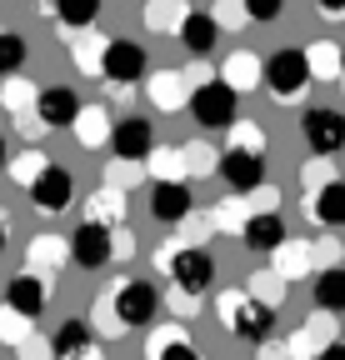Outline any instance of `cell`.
<instances>
[{"label":"cell","mask_w":345,"mask_h":360,"mask_svg":"<svg viewBox=\"0 0 345 360\" xmlns=\"http://www.w3.org/2000/svg\"><path fill=\"white\" fill-rule=\"evenodd\" d=\"M215 315L226 321V330H230L235 340L266 345V340L275 335V305L250 300L245 290H221V300H215Z\"/></svg>","instance_id":"obj_1"},{"label":"cell","mask_w":345,"mask_h":360,"mask_svg":"<svg viewBox=\"0 0 345 360\" xmlns=\"http://www.w3.org/2000/svg\"><path fill=\"white\" fill-rule=\"evenodd\" d=\"M155 265L170 270L176 290H185V295H205L215 285V260H210L205 245H160L155 250Z\"/></svg>","instance_id":"obj_2"},{"label":"cell","mask_w":345,"mask_h":360,"mask_svg":"<svg viewBox=\"0 0 345 360\" xmlns=\"http://www.w3.org/2000/svg\"><path fill=\"white\" fill-rule=\"evenodd\" d=\"M105 305H110V315H115V326L141 330V326H150V321H155V310H160V290H155L150 281H115V285H110V295H105Z\"/></svg>","instance_id":"obj_3"},{"label":"cell","mask_w":345,"mask_h":360,"mask_svg":"<svg viewBox=\"0 0 345 360\" xmlns=\"http://www.w3.org/2000/svg\"><path fill=\"white\" fill-rule=\"evenodd\" d=\"M261 85L275 96V105H290L300 90L311 85V70H306V51L295 45H280L271 60H261Z\"/></svg>","instance_id":"obj_4"},{"label":"cell","mask_w":345,"mask_h":360,"mask_svg":"<svg viewBox=\"0 0 345 360\" xmlns=\"http://www.w3.org/2000/svg\"><path fill=\"white\" fill-rule=\"evenodd\" d=\"M185 105H190V115H195L200 130H226L235 120V110H240V96H235L226 80H200L190 96H185Z\"/></svg>","instance_id":"obj_5"},{"label":"cell","mask_w":345,"mask_h":360,"mask_svg":"<svg viewBox=\"0 0 345 360\" xmlns=\"http://www.w3.org/2000/svg\"><path fill=\"white\" fill-rule=\"evenodd\" d=\"M65 245H70V265H80V270H105V265L115 260V225L80 220Z\"/></svg>","instance_id":"obj_6"},{"label":"cell","mask_w":345,"mask_h":360,"mask_svg":"<svg viewBox=\"0 0 345 360\" xmlns=\"http://www.w3.org/2000/svg\"><path fill=\"white\" fill-rule=\"evenodd\" d=\"M145 70H150V56H145L141 40H105L100 75H105L110 85H136V80H145Z\"/></svg>","instance_id":"obj_7"},{"label":"cell","mask_w":345,"mask_h":360,"mask_svg":"<svg viewBox=\"0 0 345 360\" xmlns=\"http://www.w3.org/2000/svg\"><path fill=\"white\" fill-rule=\"evenodd\" d=\"M25 195H30V205H35V210L60 215V210H70V200H75V175H70L65 165L46 160V170H40L30 186H25Z\"/></svg>","instance_id":"obj_8"},{"label":"cell","mask_w":345,"mask_h":360,"mask_svg":"<svg viewBox=\"0 0 345 360\" xmlns=\"http://www.w3.org/2000/svg\"><path fill=\"white\" fill-rule=\"evenodd\" d=\"M300 135H306L311 155H340L345 150V115L330 105H315L300 115Z\"/></svg>","instance_id":"obj_9"},{"label":"cell","mask_w":345,"mask_h":360,"mask_svg":"<svg viewBox=\"0 0 345 360\" xmlns=\"http://www.w3.org/2000/svg\"><path fill=\"white\" fill-rule=\"evenodd\" d=\"M105 146L115 150V160L141 165V160L155 150V125H150V120H141V115H131V120L110 125V141H105Z\"/></svg>","instance_id":"obj_10"},{"label":"cell","mask_w":345,"mask_h":360,"mask_svg":"<svg viewBox=\"0 0 345 360\" xmlns=\"http://www.w3.org/2000/svg\"><path fill=\"white\" fill-rule=\"evenodd\" d=\"M190 210H195V195H190L185 180H155V186H150V215L160 225L176 231L181 220H190Z\"/></svg>","instance_id":"obj_11"},{"label":"cell","mask_w":345,"mask_h":360,"mask_svg":"<svg viewBox=\"0 0 345 360\" xmlns=\"http://www.w3.org/2000/svg\"><path fill=\"white\" fill-rule=\"evenodd\" d=\"M35 125H46V130H65L80 110V96L70 85H46V90H35Z\"/></svg>","instance_id":"obj_12"},{"label":"cell","mask_w":345,"mask_h":360,"mask_svg":"<svg viewBox=\"0 0 345 360\" xmlns=\"http://www.w3.org/2000/svg\"><path fill=\"white\" fill-rule=\"evenodd\" d=\"M215 165H221V180L235 195H250L255 186H266V155H255V150H226Z\"/></svg>","instance_id":"obj_13"},{"label":"cell","mask_w":345,"mask_h":360,"mask_svg":"<svg viewBox=\"0 0 345 360\" xmlns=\"http://www.w3.org/2000/svg\"><path fill=\"white\" fill-rule=\"evenodd\" d=\"M46 300H51V276L40 281L35 270H30V276H15V281L6 285V300H0V305H11L15 315H25V321H35V315L46 310Z\"/></svg>","instance_id":"obj_14"},{"label":"cell","mask_w":345,"mask_h":360,"mask_svg":"<svg viewBox=\"0 0 345 360\" xmlns=\"http://www.w3.org/2000/svg\"><path fill=\"white\" fill-rule=\"evenodd\" d=\"M240 240H245L250 250L271 255V250L285 240V220H280L275 210H250V215H245V225H240Z\"/></svg>","instance_id":"obj_15"},{"label":"cell","mask_w":345,"mask_h":360,"mask_svg":"<svg viewBox=\"0 0 345 360\" xmlns=\"http://www.w3.org/2000/svg\"><path fill=\"white\" fill-rule=\"evenodd\" d=\"M181 45L195 56V60H205L210 51H215V40H221V25L210 20V11H185V20H181Z\"/></svg>","instance_id":"obj_16"},{"label":"cell","mask_w":345,"mask_h":360,"mask_svg":"<svg viewBox=\"0 0 345 360\" xmlns=\"http://www.w3.org/2000/svg\"><path fill=\"white\" fill-rule=\"evenodd\" d=\"M311 220L315 225H330V231H345V180H330V186L311 191Z\"/></svg>","instance_id":"obj_17"},{"label":"cell","mask_w":345,"mask_h":360,"mask_svg":"<svg viewBox=\"0 0 345 360\" xmlns=\"http://www.w3.org/2000/svg\"><path fill=\"white\" fill-rule=\"evenodd\" d=\"M70 130H75V146H80V150H100V146L110 141V115H105L100 105H85V101H80Z\"/></svg>","instance_id":"obj_18"},{"label":"cell","mask_w":345,"mask_h":360,"mask_svg":"<svg viewBox=\"0 0 345 360\" xmlns=\"http://www.w3.org/2000/svg\"><path fill=\"white\" fill-rule=\"evenodd\" d=\"M145 360H200V350L185 340L181 326H165V330H155L145 340Z\"/></svg>","instance_id":"obj_19"},{"label":"cell","mask_w":345,"mask_h":360,"mask_svg":"<svg viewBox=\"0 0 345 360\" xmlns=\"http://www.w3.org/2000/svg\"><path fill=\"white\" fill-rule=\"evenodd\" d=\"M145 96H150L155 110H181L190 90H185V75H181V70H155L150 85H145Z\"/></svg>","instance_id":"obj_20"},{"label":"cell","mask_w":345,"mask_h":360,"mask_svg":"<svg viewBox=\"0 0 345 360\" xmlns=\"http://www.w3.org/2000/svg\"><path fill=\"white\" fill-rule=\"evenodd\" d=\"M311 300H315V310H325V315H340V310H345V270H340V265H325L320 276H315Z\"/></svg>","instance_id":"obj_21"},{"label":"cell","mask_w":345,"mask_h":360,"mask_svg":"<svg viewBox=\"0 0 345 360\" xmlns=\"http://www.w3.org/2000/svg\"><path fill=\"white\" fill-rule=\"evenodd\" d=\"M51 15H56L65 30H96L100 0H51Z\"/></svg>","instance_id":"obj_22"},{"label":"cell","mask_w":345,"mask_h":360,"mask_svg":"<svg viewBox=\"0 0 345 360\" xmlns=\"http://www.w3.org/2000/svg\"><path fill=\"white\" fill-rule=\"evenodd\" d=\"M221 80L235 90V96L255 90V85H261V56H255V51H235V56L226 60V75H221Z\"/></svg>","instance_id":"obj_23"},{"label":"cell","mask_w":345,"mask_h":360,"mask_svg":"<svg viewBox=\"0 0 345 360\" xmlns=\"http://www.w3.org/2000/svg\"><path fill=\"white\" fill-rule=\"evenodd\" d=\"M271 255H280V260H275V276L290 285V281H300V276L311 270V255H315V250H311L306 240H280Z\"/></svg>","instance_id":"obj_24"},{"label":"cell","mask_w":345,"mask_h":360,"mask_svg":"<svg viewBox=\"0 0 345 360\" xmlns=\"http://www.w3.org/2000/svg\"><path fill=\"white\" fill-rule=\"evenodd\" d=\"M185 0H145V30H155V35H165V30H181V20H185Z\"/></svg>","instance_id":"obj_25"},{"label":"cell","mask_w":345,"mask_h":360,"mask_svg":"<svg viewBox=\"0 0 345 360\" xmlns=\"http://www.w3.org/2000/svg\"><path fill=\"white\" fill-rule=\"evenodd\" d=\"M306 70H311V80H335L340 75V45L335 40L306 45Z\"/></svg>","instance_id":"obj_26"},{"label":"cell","mask_w":345,"mask_h":360,"mask_svg":"<svg viewBox=\"0 0 345 360\" xmlns=\"http://www.w3.org/2000/svg\"><path fill=\"white\" fill-rule=\"evenodd\" d=\"M75 40H70V60H75V70H85V75H100V51H105V40H96V30H70Z\"/></svg>","instance_id":"obj_27"},{"label":"cell","mask_w":345,"mask_h":360,"mask_svg":"<svg viewBox=\"0 0 345 360\" xmlns=\"http://www.w3.org/2000/svg\"><path fill=\"white\" fill-rule=\"evenodd\" d=\"M25 255H30V265H35V270H56V265H65V260H70V245H65L60 236H35Z\"/></svg>","instance_id":"obj_28"},{"label":"cell","mask_w":345,"mask_h":360,"mask_svg":"<svg viewBox=\"0 0 345 360\" xmlns=\"http://www.w3.org/2000/svg\"><path fill=\"white\" fill-rule=\"evenodd\" d=\"M85 220H96V225H115V220H125V195L105 186L100 195L85 200Z\"/></svg>","instance_id":"obj_29"},{"label":"cell","mask_w":345,"mask_h":360,"mask_svg":"<svg viewBox=\"0 0 345 360\" xmlns=\"http://www.w3.org/2000/svg\"><path fill=\"white\" fill-rule=\"evenodd\" d=\"M25 56H30V45L15 35V30H0V80H11L25 70Z\"/></svg>","instance_id":"obj_30"},{"label":"cell","mask_w":345,"mask_h":360,"mask_svg":"<svg viewBox=\"0 0 345 360\" xmlns=\"http://www.w3.org/2000/svg\"><path fill=\"white\" fill-rule=\"evenodd\" d=\"M0 105H6L11 115H25L35 105V85L25 75H11V80H0Z\"/></svg>","instance_id":"obj_31"},{"label":"cell","mask_w":345,"mask_h":360,"mask_svg":"<svg viewBox=\"0 0 345 360\" xmlns=\"http://www.w3.org/2000/svg\"><path fill=\"white\" fill-rule=\"evenodd\" d=\"M145 160H150V180H185V155L181 150H160L155 146Z\"/></svg>","instance_id":"obj_32"},{"label":"cell","mask_w":345,"mask_h":360,"mask_svg":"<svg viewBox=\"0 0 345 360\" xmlns=\"http://www.w3.org/2000/svg\"><path fill=\"white\" fill-rule=\"evenodd\" d=\"M85 340H96V335H91V326H85V321H65V326L56 330V340H51V350H56V360H60V355H70V350H80Z\"/></svg>","instance_id":"obj_33"},{"label":"cell","mask_w":345,"mask_h":360,"mask_svg":"<svg viewBox=\"0 0 345 360\" xmlns=\"http://www.w3.org/2000/svg\"><path fill=\"white\" fill-rule=\"evenodd\" d=\"M230 135H235L230 150H255V155H266V130L255 125V120H230Z\"/></svg>","instance_id":"obj_34"},{"label":"cell","mask_w":345,"mask_h":360,"mask_svg":"<svg viewBox=\"0 0 345 360\" xmlns=\"http://www.w3.org/2000/svg\"><path fill=\"white\" fill-rule=\"evenodd\" d=\"M210 215H215V220H210V231H226V236H240V225H245V215H250V210H245L240 200H226V205H215Z\"/></svg>","instance_id":"obj_35"},{"label":"cell","mask_w":345,"mask_h":360,"mask_svg":"<svg viewBox=\"0 0 345 360\" xmlns=\"http://www.w3.org/2000/svg\"><path fill=\"white\" fill-rule=\"evenodd\" d=\"M300 180H306V191H320L335 180V155H311L306 170H300Z\"/></svg>","instance_id":"obj_36"},{"label":"cell","mask_w":345,"mask_h":360,"mask_svg":"<svg viewBox=\"0 0 345 360\" xmlns=\"http://www.w3.org/2000/svg\"><path fill=\"white\" fill-rule=\"evenodd\" d=\"M25 335H30V321H25V315H15L11 305H0V345H11V350H15Z\"/></svg>","instance_id":"obj_37"},{"label":"cell","mask_w":345,"mask_h":360,"mask_svg":"<svg viewBox=\"0 0 345 360\" xmlns=\"http://www.w3.org/2000/svg\"><path fill=\"white\" fill-rule=\"evenodd\" d=\"M240 11H245L250 25H271V20L285 15V0H240Z\"/></svg>","instance_id":"obj_38"},{"label":"cell","mask_w":345,"mask_h":360,"mask_svg":"<svg viewBox=\"0 0 345 360\" xmlns=\"http://www.w3.org/2000/svg\"><path fill=\"white\" fill-rule=\"evenodd\" d=\"M6 170L15 175V186H30V180L46 170V155H40V150H25V155H15V160H6Z\"/></svg>","instance_id":"obj_39"},{"label":"cell","mask_w":345,"mask_h":360,"mask_svg":"<svg viewBox=\"0 0 345 360\" xmlns=\"http://www.w3.org/2000/svg\"><path fill=\"white\" fill-rule=\"evenodd\" d=\"M245 295H250V300H266V305H271V300H280V295H285V281H280V276H255Z\"/></svg>","instance_id":"obj_40"},{"label":"cell","mask_w":345,"mask_h":360,"mask_svg":"<svg viewBox=\"0 0 345 360\" xmlns=\"http://www.w3.org/2000/svg\"><path fill=\"white\" fill-rule=\"evenodd\" d=\"M210 20H215V25H245V11H240V0H215Z\"/></svg>","instance_id":"obj_41"},{"label":"cell","mask_w":345,"mask_h":360,"mask_svg":"<svg viewBox=\"0 0 345 360\" xmlns=\"http://www.w3.org/2000/svg\"><path fill=\"white\" fill-rule=\"evenodd\" d=\"M15 350H20V360H56V350H51L46 340H40V335H25Z\"/></svg>","instance_id":"obj_42"},{"label":"cell","mask_w":345,"mask_h":360,"mask_svg":"<svg viewBox=\"0 0 345 360\" xmlns=\"http://www.w3.org/2000/svg\"><path fill=\"white\" fill-rule=\"evenodd\" d=\"M185 165H195V170H210V165H215V150H210V146H190V150H185Z\"/></svg>","instance_id":"obj_43"},{"label":"cell","mask_w":345,"mask_h":360,"mask_svg":"<svg viewBox=\"0 0 345 360\" xmlns=\"http://www.w3.org/2000/svg\"><path fill=\"white\" fill-rule=\"evenodd\" d=\"M170 310H176V315H195V310H200V300H195V295H185V290H176V295H170Z\"/></svg>","instance_id":"obj_44"},{"label":"cell","mask_w":345,"mask_h":360,"mask_svg":"<svg viewBox=\"0 0 345 360\" xmlns=\"http://www.w3.org/2000/svg\"><path fill=\"white\" fill-rule=\"evenodd\" d=\"M60 360H105V350H100L96 340H85L80 350H70V355H60Z\"/></svg>","instance_id":"obj_45"},{"label":"cell","mask_w":345,"mask_h":360,"mask_svg":"<svg viewBox=\"0 0 345 360\" xmlns=\"http://www.w3.org/2000/svg\"><path fill=\"white\" fill-rule=\"evenodd\" d=\"M315 360H345V345H340V340H330V345H320V350H315Z\"/></svg>","instance_id":"obj_46"},{"label":"cell","mask_w":345,"mask_h":360,"mask_svg":"<svg viewBox=\"0 0 345 360\" xmlns=\"http://www.w3.org/2000/svg\"><path fill=\"white\" fill-rule=\"evenodd\" d=\"M315 11H325V15H345V0H315Z\"/></svg>","instance_id":"obj_47"},{"label":"cell","mask_w":345,"mask_h":360,"mask_svg":"<svg viewBox=\"0 0 345 360\" xmlns=\"http://www.w3.org/2000/svg\"><path fill=\"white\" fill-rule=\"evenodd\" d=\"M261 350H266V360H290V355H285V350H280V345H271V340H266V345H261Z\"/></svg>","instance_id":"obj_48"},{"label":"cell","mask_w":345,"mask_h":360,"mask_svg":"<svg viewBox=\"0 0 345 360\" xmlns=\"http://www.w3.org/2000/svg\"><path fill=\"white\" fill-rule=\"evenodd\" d=\"M11 215H0V255H6V240H11V225H6Z\"/></svg>","instance_id":"obj_49"},{"label":"cell","mask_w":345,"mask_h":360,"mask_svg":"<svg viewBox=\"0 0 345 360\" xmlns=\"http://www.w3.org/2000/svg\"><path fill=\"white\" fill-rule=\"evenodd\" d=\"M6 160H11V155H6V135H0V170H6Z\"/></svg>","instance_id":"obj_50"},{"label":"cell","mask_w":345,"mask_h":360,"mask_svg":"<svg viewBox=\"0 0 345 360\" xmlns=\"http://www.w3.org/2000/svg\"><path fill=\"white\" fill-rule=\"evenodd\" d=\"M340 80H345V45H340Z\"/></svg>","instance_id":"obj_51"},{"label":"cell","mask_w":345,"mask_h":360,"mask_svg":"<svg viewBox=\"0 0 345 360\" xmlns=\"http://www.w3.org/2000/svg\"><path fill=\"white\" fill-rule=\"evenodd\" d=\"M340 345H345V340H340Z\"/></svg>","instance_id":"obj_52"}]
</instances>
